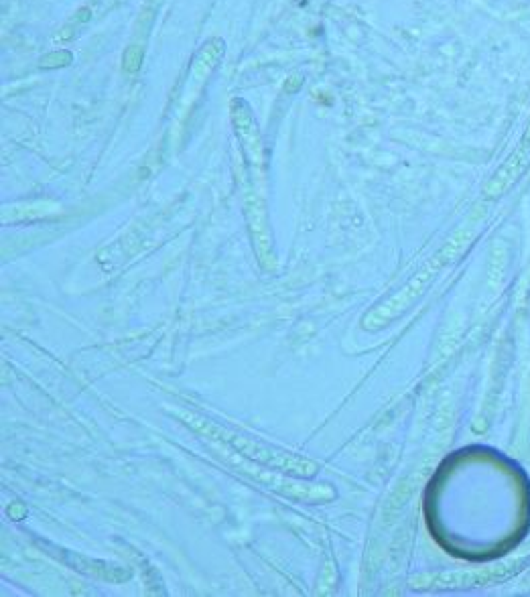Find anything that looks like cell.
<instances>
[{"instance_id": "cell-1", "label": "cell", "mask_w": 530, "mask_h": 597, "mask_svg": "<svg viewBox=\"0 0 530 597\" xmlns=\"http://www.w3.org/2000/svg\"><path fill=\"white\" fill-rule=\"evenodd\" d=\"M199 431H207L212 435V439H218V441H224L228 445H232L236 449L244 451L248 457H254V459H260L264 463H270L275 468H281V470H293L296 474H313L315 466L313 463H307V461H301V459H291L289 455H281V453H275L254 441H248V439H242V437H236L232 433H224L216 427H212L210 422H205Z\"/></svg>"}, {"instance_id": "cell-2", "label": "cell", "mask_w": 530, "mask_h": 597, "mask_svg": "<svg viewBox=\"0 0 530 597\" xmlns=\"http://www.w3.org/2000/svg\"><path fill=\"white\" fill-rule=\"evenodd\" d=\"M527 142H530V124H529V132H527V138H525Z\"/></svg>"}]
</instances>
